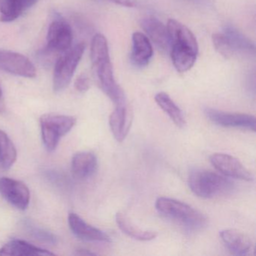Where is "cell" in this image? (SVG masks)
Wrapping results in <instances>:
<instances>
[{
    "label": "cell",
    "mask_w": 256,
    "mask_h": 256,
    "mask_svg": "<svg viewBox=\"0 0 256 256\" xmlns=\"http://www.w3.org/2000/svg\"><path fill=\"white\" fill-rule=\"evenodd\" d=\"M90 58L92 70L103 92L116 106L126 102L124 90L115 80L109 54L108 44L102 34H96L92 38Z\"/></svg>",
    "instance_id": "6da1fadb"
},
{
    "label": "cell",
    "mask_w": 256,
    "mask_h": 256,
    "mask_svg": "<svg viewBox=\"0 0 256 256\" xmlns=\"http://www.w3.org/2000/svg\"><path fill=\"white\" fill-rule=\"evenodd\" d=\"M170 58L176 71L186 72L194 66L198 54V46L194 34L180 22H168Z\"/></svg>",
    "instance_id": "7a4b0ae2"
},
{
    "label": "cell",
    "mask_w": 256,
    "mask_h": 256,
    "mask_svg": "<svg viewBox=\"0 0 256 256\" xmlns=\"http://www.w3.org/2000/svg\"><path fill=\"white\" fill-rule=\"evenodd\" d=\"M188 186L196 196L206 199L227 194L233 190L234 184L212 170L194 169L188 176Z\"/></svg>",
    "instance_id": "3957f363"
},
{
    "label": "cell",
    "mask_w": 256,
    "mask_h": 256,
    "mask_svg": "<svg viewBox=\"0 0 256 256\" xmlns=\"http://www.w3.org/2000/svg\"><path fill=\"white\" fill-rule=\"evenodd\" d=\"M156 208L162 215L179 222L192 230L202 228L206 223V217L200 211L184 202L170 198H157Z\"/></svg>",
    "instance_id": "277c9868"
},
{
    "label": "cell",
    "mask_w": 256,
    "mask_h": 256,
    "mask_svg": "<svg viewBox=\"0 0 256 256\" xmlns=\"http://www.w3.org/2000/svg\"><path fill=\"white\" fill-rule=\"evenodd\" d=\"M76 122V118L68 115L55 114L42 115L40 118V126L46 149L48 152L54 151L60 139L72 130Z\"/></svg>",
    "instance_id": "5b68a950"
},
{
    "label": "cell",
    "mask_w": 256,
    "mask_h": 256,
    "mask_svg": "<svg viewBox=\"0 0 256 256\" xmlns=\"http://www.w3.org/2000/svg\"><path fill=\"white\" fill-rule=\"evenodd\" d=\"M85 48L84 43L80 42L58 56L54 68V92H61L68 86L83 56Z\"/></svg>",
    "instance_id": "8992f818"
},
{
    "label": "cell",
    "mask_w": 256,
    "mask_h": 256,
    "mask_svg": "<svg viewBox=\"0 0 256 256\" xmlns=\"http://www.w3.org/2000/svg\"><path fill=\"white\" fill-rule=\"evenodd\" d=\"M212 42L216 50L226 58L235 53H245L254 50V44L250 38L233 26L224 28L222 32L212 35Z\"/></svg>",
    "instance_id": "52a82bcc"
},
{
    "label": "cell",
    "mask_w": 256,
    "mask_h": 256,
    "mask_svg": "<svg viewBox=\"0 0 256 256\" xmlns=\"http://www.w3.org/2000/svg\"><path fill=\"white\" fill-rule=\"evenodd\" d=\"M73 34L71 26L61 18L54 19L49 26L47 34V46L42 56L61 55L70 50L72 44Z\"/></svg>",
    "instance_id": "ba28073f"
},
{
    "label": "cell",
    "mask_w": 256,
    "mask_h": 256,
    "mask_svg": "<svg viewBox=\"0 0 256 256\" xmlns=\"http://www.w3.org/2000/svg\"><path fill=\"white\" fill-rule=\"evenodd\" d=\"M0 70L28 78L36 76V68L29 58L12 50L0 49Z\"/></svg>",
    "instance_id": "9c48e42d"
},
{
    "label": "cell",
    "mask_w": 256,
    "mask_h": 256,
    "mask_svg": "<svg viewBox=\"0 0 256 256\" xmlns=\"http://www.w3.org/2000/svg\"><path fill=\"white\" fill-rule=\"evenodd\" d=\"M0 194L17 209L25 210L29 206L30 192L22 181L10 178H0Z\"/></svg>",
    "instance_id": "30bf717a"
},
{
    "label": "cell",
    "mask_w": 256,
    "mask_h": 256,
    "mask_svg": "<svg viewBox=\"0 0 256 256\" xmlns=\"http://www.w3.org/2000/svg\"><path fill=\"white\" fill-rule=\"evenodd\" d=\"M210 161L218 172L228 178L248 182L254 180L252 174L238 158L228 154H212L210 157Z\"/></svg>",
    "instance_id": "8fae6325"
},
{
    "label": "cell",
    "mask_w": 256,
    "mask_h": 256,
    "mask_svg": "<svg viewBox=\"0 0 256 256\" xmlns=\"http://www.w3.org/2000/svg\"><path fill=\"white\" fill-rule=\"evenodd\" d=\"M206 118L216 125L224 127L246 128L256 132V116L247 114L228 113L214 108L205 109Z\"/></svg>",
    "instance_id": "7c38bea8"
},
{
    "label": "cell",
    "mask_w": 256,
    "mask_h": 256,
    "mask_svg": "<svg viewBox=\"0 0 256 256\" xmlns=\"http://www.w3.org/2000/svg\"><path fill=\"white\" fill-rule=\"evenodd\" d=\"M132 120V112L127 102L116 104L109 118V126L114 137L118 142H122L128 136Z\"/></svg>",
    "instance_id": "4fadbf2b"
},
{
    "label": "cell",
    "mask_w": 256,
    "mask_h": 256,
    "mask_svg": "<svg viewBox=\"0 0 256 256\" xmlns=\"http://www.w3.org/2000/svg\"><path fill=\"white\" fill-rule=\"evenodd\" d=\"M68 224L72 233L77 238L86 241L110 242V238L100 229L90 226L78 214L71 212L68 215Z\"/></svg>",
    "instance_id": "5bb4252c"
},
{
    "label": "cell",
    "mask_w": 256,
    "mask_h": 256,
    "mask_svg": "<svg viewBox=\"0 0 256 256\" xmlns=\"http://www.w3.org/2000/svg\"><path fill=\"white\" fill-rule=\"evenodd\" d=\"M226 248L236 256H245L252 248V241L244 232L236 229H224L220 233Z\"/></svg>",
    "instance_id": "9a60e30c"
},
{
    "label": "cell",
    "mask_w": 256,
    "mask_h": 256,
    "mask_svg": "<svg viewBox=\"0 0 256 256\" xmlns=\"http://www.w3.org/2000/svg\"><path fill=\"white\" fill-rule=\"evenodd\" d=\"M140 26L160 50L166 52L170 50L167 26L162 22L154 16H149L142 19Z\"/></svg>",
    "instance_id": "2e32d148"
},
{
    "label": "cell",
    "mask_w": 256,
    "mask_h": 256,
    "mask_svg": "<svg viewBox=\"0 0 256 256\" xmlns=\"http://www.w3.org/2000/svg\"><path fill=\"white\" fill-rule=\"evenodd\" d=\"M154 54V49L148 37L140 32L132 35L131 61L138 67L146 66Z\"/></svg>",
    "instance_id": "e0dca14e"
},
{
    "label": "cell",
    "mask_w": 256,
    "mask_h": 256,
    "mask_svg": "<svg viewBox=\"0 0 256 256\" xmlns=\"http://www.w3.org/2000/svg\"><path fill=\"white\" fill-rule=\"evenodd\" d=\"M2 256H54V253L40 248L22 240H12L0 248Z\"/></svg>",
    "instance_id": "ac0fdd59"
},
{
    "label": "cell",
    "mask_w": 256,
    "mask_h": 256,
    "mask_svg": "<svg viewBox=\"0 0 256 256\" xmlns=\"http://www.w3.org/2000/svg\"><path fill=\"white\" fill-rule=\"evenodd\" d=\"M98 160L95 154L90 152H79L74 154L72 160V170L76 178L86 179L96 172Z\"/></svg>",
    "instance_id": "d6986e66"
},
{
    "label": "cell",
    "mask_w": 256,
    "mask_h": 256,
    "mask_svg": "<svg viewBox=\"0 0 256 256\" xmlns=\"http://www.w3.org/2000/svg\"><path fill=\"white\" fill-rule=\"evenodd\" d=\"M38 0H0V20L14 22L34 6Z\"/></svg>",
    "instance_id": "ffe728a7"
},
{
    "label": "cell",
    "mask_w": 256,
    "mask_h": 256,
    "mask_svg": "<svg viewBox=\"0 0 256 256\" xmlns=\"http://www.w3.org/2000/svg\"><path fill=\"white\" fill-rule=\"evenodd\" d=\"M116 222L118 227L124 234L137 240H152L158 235L157 232L154 230H144L138 227L122 212H118L116 214Z\"/></svg>",
    "instance_id": "44dd1931"
},
{
    "label": "cell",
    "mask_w": 256,
    "mask_h": 256,
    "mask_svg": "<svg viewBox=\"0 0 256 256\" xmlns=\"http://www.w3.org/2000/svg\"><path fill=\"white\" fill-rule=\"evenodd\" d=\"M155 101L160 108L167 114L174 124L180 128H184L186 124L182 110L166 92H158L156 95Z\"/></svg>",
    "instance_id": "7402d4cb"
},
{
    "label": "cell",
    "mask_w": 256,
    "mask_h": 256,
    "mask_svg": "<svg viewBox=\"0 0 256 256\" xmlns=\"http://www.w3.org/2000/svg\"><path fill=\"white\" fill-rule=\"evenodd\" d=\"M17 160V150L8 134L0 130V166L4 168L12 167Z\"/></svg>",
    "instance_id": "603a6c76"
},
{
    "label": "cell",
    "mask_w": 256,
    "mask_h": 256,
    "mask_svg": "<svg viewBox=\"0 0 256 256\" xmlns=\"http://www.w3.org/2000/svg\"><path fill=\"white\" fill-rule=\"evenodd\" d=\"M24 227L26 228L28 233H29L30 236L34 238V239L38 240L42 242H47V244H56V236L50 232L44 230V228L38 227V226L29 221L25 222Z\"/></svg>",
    "instance_id": "cb8c5ba5"
},
{
    "label": "cell",
    "mask_w": 256,
    "mask_h": 256,
    "mask_svg": "<svg viewBox=\"0 0 256 256\" xmlns=\"http://www.w3.org/2000/svg\"><path fill=\"white\" fill-rule=\"evenodd\" d=\"M90 83L89 78L84 73L80 74L74 82V88L78 92H86L90 89Z\"/></svg>",
    "instance_id": "d4e9b609"
},
{
    "label": "cell",
    "mask_w": 256,
    "mask_h": 256,
    "mask_svg": "<svg viewBox=\"0 0 256 256\" xmlns=\"http://www.w3.org/2000/svg\"><path fill=\"white\" fill-rule=\"evenodd\" d=\"M114 4L125 7H134L136 5V0H110Z\"/></svg>",
    "instance_id": "484cf974"
},
{
    "label": "cell",
    "mask_w": 256,
    "mask_h": 256,
    "mask_svg": "<svg viewBox=\"0 0 256 256\" xmlns=\"http://www.w3.org/2000/svg\"><path fill=\"white\" fill-rule=\"evenodd\" d=\"M6 110L5 100H4V94L2 88L0 86V113H4Z\"/></svg>",
    "instance_id": "4316f807"
},
{
    "label": "cell",
    "mask_w": 256,
    "mask_h": 256,
    "mask_svg": "<svg viewBox=\"0 0 256 256\" xmlns=\"http://www.w3.org/2000/svg\"><path fill=\"white\" fill-rule=\"evenodd\" d=\"M76 254H80V256H94L96 254L95 253L92 252L88 251L86 250H79L78 252Z\"/></svg>",
    "instance_id": "83f0119b"
}]
</instances>
